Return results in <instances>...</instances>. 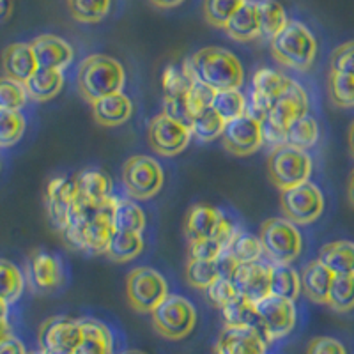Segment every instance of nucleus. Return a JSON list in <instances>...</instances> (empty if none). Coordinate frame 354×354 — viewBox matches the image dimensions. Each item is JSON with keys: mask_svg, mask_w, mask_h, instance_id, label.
<instances>
[{"mask_svg": "<svg viewBox=\"0 0 354 354\" xmlns=\"http://www.w3.org/2000/svg\"><path fill=\"white\" fill-rule=\"evenodd\" d=\"M113 232L115 230L110 218V205L93 209L78 201L77 209L62 236L73 250L87 255H105Z\"/></svg>", "mask_w": 354, "mask_h": 354, "instance_id": "1", "label": "nucleus"}, {"mask_svg": "<svg viewBox=\"0 0 354 354\" xmlns=\"http://www.w3.org/2000/svg\"><path fill=\"white\" fill-rule=\"evenodd\" d=\"M195 80L209 85L214 91L241 88L245 84V69L232 52L220 46H205L186 57L185 61Z\"/></svg>", "mask_w": 354, "mask_h": 354, "instance_id": "2", "label": "nucleus"}, {"mask_svg": "<svg viewBox=\"0 0 354 354\" xmlns=\"http://www.w3.org/2000/svg\"><path fill=\"white\" fill-rule=\"evenodd\" d=\"M126 84V71L115 57L94 53L85 57L77 71V87L87 103L110 94L122 93Z\"/></svg>", "mask_w": 354, "mask_h": 354, "instance_id": "3", "label": "nucleus"}, {"mask_svg": "<svg viewBox=\"0 0 354 354\" xmlns=\"http://www.w3.org/2000/svg\"><path fill=\"white\" fill-rule=\"evenodd\" d=\"M271 55L278 64L305 73L317 59L319 44L314 32L299 20H289L280 34L270 41Z\"/></svg>", "mask_w": 354, "mask_h": 354, "instance_id": "4", "label": "nucleus"}, {"mask_svg": "<svg viewBox=\"0 0 354 354\" xmlns=\"http://www.w3.org/2000/svg\"><path fill=\"white\" fill-rule=\"evenodd\" d=\"M310 101L305 88L292 82L286 93H282L273 101L270 112L262 121V135L264 142H268L273 147L286 144L287 129L292 122H296L301 117L308 115Z\"/></svg>", "mask_w": 354, "mask_h": 354, "instance_id": "5", "label": "nucleus"}, {"mask_svg": "<svg viewBox=\"0 0 354 354\" xmlns=\"http://www.w3.org/2000/svg\"><path fill=\"white\" fill-rule=\"evenodd\" d=\"M259 239L271 264H292L303 252L301 230L286 216L266 220L261 225Z\"/></svg>", "mask_w": 354, "mask_h": 354, "instance_id": "6", "label": "nucleus"}, {"mask_svg": "<svg viewBox=\"0 0 354 354\" xmlns=\"http://www.w3.org/2000/svg\"><path fill=\"white\" fill-rule=\"evenodd\" d=\"M153 326L160 337L167 340H185L197 324V310L194 303L179 294H169L151 312Z\"/></svg>", "mask_w": 354, "mask_h": 354, "instance_id": "7", "label": "nucleus"}, {"mask_svg": "<svg viewBox=\"0 0 354 354\" xmlns=\"http://www.w3.org/2000/svg\"><path fill=\"white\" fill-rule=\"evenodd\" d=\"M312 170H314L312 156L306 151L296 149L287 144L273 147L268 158L270 179L280 192L310 181Z\"/></svg>", "mask_w": 354, "mask_h": 354, "instance_id": "8", "label": "nucleus"}, {"mask_svg": "<svg viewBox=\"0 0 354 354\" xmlns=\"http://www.w3.org/2000/svg\"><path fill=\"white\" fill-rule=\"evenodd\" d=\"M122 185L126 194L135 201H149L163 188L165 174L160 161L147 154H135L122 165Z\"/></svg>", "mask_w": 354, "mask_h": 354, "instance_id": "9", "label": "nucleus"}, {"mask_svg": "<svg viewBox=\"0 0 354 354\" xmlns=\"http://www.w3.org/2000/svg\"><path fill=\"white\" fill-rule=\"evenodd\" d=\"M169 294L165 277L149 266L135 268L126 278V298L138 314H151Z\"/></svg>", "mask_w": 354, "mask_h": 354, "instance_id": "10", "label": "nucleus"}, {"mask_svg": "<svg viewBox=\"0 0 354 354\" xmlns=\"http://www.w3.org/2000/svg\"><path fill=\"white\" fill-rule=\"evenodd\" d=\"M255 312L259 317V330L266 342H277L286 338L298 321V310L294 301L274 294H268L255 303Z\"/></svg>", "mask_w": 354, "mask_h": 354, "instance_id": "11", "label": "nucleus"}, {"mask_svg": "<svg viewBox=\"0 0 354 354\" xmlns=\"http://www.w3.org/2000/svg\"><path fill=\"white\" fill-rule=\"evenodd\" d=\"M324 195L314 183H303L280 194V207L287 220L296 225H310L321 218L324 211Z\"/></svg>", "mask_w": 354, "mask_h": 354, "instance_id": "12", "label": "nucleus"}, {"mask_svg": "<svg viewBox=\"0 0 354 354\" xmlns=\"http://www.w3.org/2000/svg\"><path fill=\"white\" fill-rule=\"evenodd\" d=\"M236 230L238 227L234 225V221L214 205L195 204L186 214L185 234L188 243L213 238L223 239L227 243Z\"/></svg>", "mask_w": 354, "mask_h": 354, "instance_id": "13", "label": "nucleus"}, {"mask_svg": "<svg viewBox=\"0 0 354 354\" xmlns=\"http://www.w3.org/2000/svg\"><path fill=\"white\" fill-rule=\"evenodd\" d=\"M192 138L194 137H192L189 126L176 121L163 112L154 115L147 128V142H149L151 149L165 158L181 154L189 145Z\"/></svg>", "mask_w": 354, "mask_h": 354, "instance_id": "14", "label": "nucleus"}, {"mask_svg": "<svg viewBox=\"0 0 354 354\" xmlns=\"http://www.w3.org/2000/svg\"><path fill=\"white\" fill-rule=\"evenodd\" d=\"M39 347L48 354H75L82 342L80 319L53 315L41 324Z\"/></svg>", "mask_w": 354, "mask_h": 354, "instance_id": "15", "label": "nucleus"}, {"mask_svg": "<svg viewBox=\"0 0 354 354\" xmlns=\"http://www.w3.org/2000/svg\"><path fill=\"white\" fill-rule=\"evenodd\" d=\"M78 192L75 179L59 176L50 179L46 185V194H44V205H46V216L55 230L64 232L69 225L73 213L77 209Z\"/></svg>", "mask_w": 354, "mask_h": 354, "instance_id": "16", "label": "nucleus"}, {"mask_svg": "<svg viewBox=\"0 0 354 354\" xmlns=\"http://www.w3.org/2000/svg\"><path fill=\"white\" fill-rule=\"evenodd\" d=\"M292 78L286 77L280 71L271 68H261L252 78V93H250L248 112L259 121H264L270 112L273 101L292 85Z\"/></svg>", "mask_w": 354, "mask_h": 354, "instance_id": "17", "label": "nucleus"}, {"mask_svg": "<svg viewBox=\"0 0 354 354\" xmlns=\"http://www.w3.org/2000/svg\"><path fill=\"white\" fill-rule=\"evenodd\" d=\"M221 138H223V147L232 156L243 158L255 154L264 144L262 121H259L257 117L246 112L245 115L227 122L225 131H223Z\"/></svg>", "mask_w": 354, "mask_h": 354, "instance_id": "18", "label": "nucleus"}, {"mask_svg": "<svg viewBox=\"0 0 354 354\" xmlns=\"http://www.w3.org/2000/svg\"><path fill=\"white\" fill-rule=\"evenodd\" d=\"M27 280L36 292L52 294L64 283V266L46 250H34L27 264Z\"/></svg>", "mask_w": 354, "mask_h": 354, "instance_id": "19", "label": "nucleus"}, {"mask_svg": "<svg viewBox=\"0 0 354 354\" xmlns=\"http://www.w3.org/2000/svg\"><path fill=\"white\" fill-rule=\"evenodd\" d=\"M270 277L271 262L261 259V261L239 264L232 274V282L243 298L257 303L270 294Z\"/></svg>", "mask_w": 354, "mask_h": 354, "instance_id": "20", "label": "nucleus"}, {"mask_svg": "<svg viewBox=\"0 0 354 354\" xmlns=\"http://www.w3.org/2000/svg\"><path fill=\"white\" fill-rule=\"evenodd\" d=\"M214 351L216 354H266V338L259 328L225 324Z\"/></svg>", "mask_w": 354, "mask_h": 354, "instance_id": "21", "label": "nucleus"}, {"mask_svg": "<svg viewBox=\"0 0 354 354\" xmlns=\"http://www.w3.org/2000/svg\"><path fill=\"white\" fill-rule=\"evenodd\" d=\"M75 185H77L78 201L93 209L106 207L113 198L112 179L109 174L100 169H85L78 172L75 177Z\"/></svg>", "mask_w": 354, "mask_h": 354, "instance_id": "22", "label": "nucleus"}, {"mask_svg": "<svg viewBox=\"0 0 354 354\" xmlns=\"http://www.w3.org/2000/svg\"><path fill=\"white\" fill-rule=\"evenodd\" d=\"M30 44H32L39 68L64 71L71 66L75 52H73L71 44L62 37L55 36V34H41Z\"/></svg>", "mask_w": 354, "mask_h": 354, "instance_id": "23", "label": "nucleus"}, {"mask_svg": "<svg viewBox=\"0 0 354 354\" xmlns=\"http://www.w3.org/2000/svg\"><path fill=\"white\" fill-rule=\"evenodd\" d=\"M39 68L30 43H12L2 52V69L6 77L21 84L32 77Z\"/></svg>", "mask_w": 354, "mask_h": 354, "instance_id": "24", "label": "nucleus"}, {"mask_svg": "<svg viewBox=\"0 0 354 354\" xmlns=\"http://www.w3.org/2000/svg\"><path fill=\"white\" fill-rule=\"evenodd\" d=\"M301 292L312 303L328 305L330 289L333 283L335 273L330 271L321 261H310L301 271Z\"/></svg>", "mask_w": 354, "mask_h": 354, "instance_id": "25", "label": "nucleus"}, {"mask_svg": "<svg viewBox=\"0 0 354 354\" xmlns=\"http://www.w3.org/2000/svg\"><path fill=\"white\" fill-rule=\"evenodd\" d=\"M94 121L105 128H117L128 122L133 115V103L126 94L115 93L110 96L94 101L93 105Z\"/></svg>", "mask_w": 354, "mask_h": 354, "instance_id": "26", "label": "nucleus"}, {"mask_svg": "<svg viewBox=\"0 0 354 354\" xmlns=\"http://www.w3.org/2000/svg\"><path fill=\"white\" fill-rule=\"evenodd\" d=\"M230 39L238 43H248L261 37V15H259V0H246L236 11L223 28Z\"/></svg>", "mask_w": 354, "mask_h": 354, "instance_id": "27", "label": "nucleus"}, {"mask_svg": "<svg viewBox=\"0 0 354 354\" xmlns=\"http://www.w3.org/2000/svg\"><path fill=\"white\" fill-rule=\"evenodd\" d=\"M82 342L75 354H113V335L105 322L97 319H80Z\"/></svg>", "mask_w": 354, "mask_h": 354, "instance_id": "28", "label": "nucleus"}, {"mask_svg": "<svg viewBox=\"0 0 354 354\" xmlns=\"http://www.w3.org/2000/svg\"><path fill=\"white\" fill-rule=\"evenodd\" d=\"M110 218L117 232H144L145 213L131 198H119L113 195L110 201Z\"/></svg>", "mask_w": 354, "mask_h": 354, "instance_id": "29", "label": "nucleus"}, {"mask_svg": "<svg viewBox=\"0 0 354 354\" xmlns=\"http://www.w3.org/2000/svg\"><path fill=\"white\" fill-rule=\"evenodd\" d=\"M64 87V71L59 69L37 68L32 77L25 82V88L28 93V100L44 103L61 94Z\"/></svg>", "mask_w": 354, "mask_h": 354, "instance_id": "30", "label": "nucleus"}, {"mask_svg": "<svg viewBox=\"0 0 354 354\" xmlns=\"http://www.w3.org/2000/svg\"><path fill=\"white\" fill-rule=\"evenodd\" d=\"M319 261L335 274H354V241L337 239L322 245Z\"/></svg>", "mask_w": 354, "mask_h": 354, "instance_id": "31", "label": "nucleus"}, {"mask_svg": "<svg viewBox=\"0 0 354 354\" xmlns=\"http://www.w3.org/2000/svg\"><path fill=\"white\" fill-rule=\"evenodd\" d=\"M270 294L290 301L301 296V277L290 264H271Z\"/></svg>", "mask_w": 354, "mask_h": 354, "instance_id": "32", "label": "nucleus"}, {"mask_svg": "<svg viewBox=\"0 0 354 354\" xmlns=\"http://www.w3.org/2000/svg\"><path fill=\"white\" fill-rule=\"evenodd\" d=\"M225 252L238 262V264H246V262H255L261 261L264 255L262 250L261 239L259 236L245 232V230L238 229L229 238L225 245Z\"/></svg>", "mask_w": 354, "mask_h": 354, "instance_id": "33", "label": "nucleus"}, {"mask_svg": "<svg viewBox=\"0 0 354 354\" xmlns=\"http://www.w3.org/2000/svg\"><path fill=\"white\" fill-rule=\"evenodd\" d=\"M144 250V238L140 232H113L109 243L105 255L113 262L124 264L131 262L142 254Z\"/></svg>", "mask_w": 354, "mask_h": 354, "instance_id": "34", "label": "nucleus"}, {"mask_svg": "<svg viewBox=\"0 0 354 354\" xmlns=\"http://www.w3.org/2000/svg\"><path fill=\"white\" fill-rule=\"evenodd\" d=\"M227 121L213 106L205 109L204 112L197 113V115L192 119V124H189V129H192V137L195 138L201 144H209V142L216 140L223 135L225 131Z\"/></svg>", "mask_w": 354, "mask_h": 354, "instance_id": "35", "label": "nucleus"}, {"mask_svg": "<svg viewBox=\"0 0 354 354\" xmlns=\"http://www.w3.org/2000/svg\"><path fill=\"white\" fill-rule=\"evenodd\" d=\"M259 15H261V37L273 39L289 24L287 11L278 0H259Z\"/></svg>", "mask_w": 354, "mask_h": 354, "instance_id": "36", "label": "nucleus"}, {"mask_svg": "<svg viewBox=\"0 0 354 354\" xmlns=\"http://www.w3.org/2000/svg\"><path fill=\"white\" fill-rule=\"evenodd\" d=\"M25 283L27 278L20 268L8 259H0V298L9 305L17 303L24 294Z\"/></svg>", "mask_w": 354, "mask_h": 354, "instance_id": "37", "label": "nucleus"}, {"mask_svg": "<svg viewBox=\"0 0 354 354\" xmlns=\"http://www.w3.org/2000/svg\"><path fill=\"white\" fill-rule=\"evenodd\" d=\"M211 106L229 122L248 112V97L241 93V88H223L214 93Z\"/></svg>", "mask_w": 354, "mask_h": 354, "instance_id": "38", "label": "nucleus"}, {"mask_svg": "<svg viewBox=\"0 0 354 354\" xmlns=\"http://www.w3.org/2000/svg\"><path fill=\"white\" fill-rule=\"evenodd\" d=\"M319 135H321V129H319L317 121L314 117L305 115L292 122L290 128L287 129L286 144L290 147H296V149L308 151L319 142Z\"/></svg>", "mask_w": 354, "mask_h": 354, "instance_id": "39", "label": "nucleus"}, {"mask_svg": "<svg viewBox=\"0 0 354 354\" xmlns=\"http://www.w3.org/2000/svg\"><path fill=\"white\" fill-rule=\"evenodd\" d=\"M328 96L337 109H354V77L342 71L330 69L328 75Z\"/></svg>", "mask_w": 354, "mask_h": 354, "instance_id": "40", "label": "nucleus"}, {"mask_svg": "<svg viewBox=\"0 0 354 354\" xmlns=\"http://www.w3.org/2000/svg\"><path fill=\"white\" fill-rule=\"evenodd\" d=\"M328 306L337 314H349L354 310V274H335L330 289Z\"/></svg>", "mask_w": 354, "mask_h": 354, "instance_id": "41", "label": "nucleus"}, {"mask_svg": "<svg viewBox=\"0 0 354 354\" xmlns=\"http://www.w3.org/2000/svg\"><path fill=\"white\" fill-rule=\"evenodd\" d=\"M68 9L80 24H100L109 17L112 0H68Z\"/></svg>", "mask_w": 354, "mask_h": 354, "instance_id": "42", "label": "nucleus"}, {"mask_svg": "<svg viewBox=\"0 0 354 354\" xmlns=\"http://www.w3.org/2000/svg\"><path fill=\"white\" fill-rule=\"evenodd\" d=\"M195 82L192 73L181 66H167L161 75L163 97H186L189 87Z\"/></svg>", "mask_w": 354, "mask_h": 354, "instance_id": "43", "label": "nucleus"}, {"mask_svg": "<svg viewBox=\"0 0 354 354\" xmlns=\"http://www.w3.org/2000/svg\"><path fill=\"white\" fill-rule=\"evenodd\" d=\"M185 274L186 282L198 290H207L211 283L220 278L216 261H202V259H188Z\"/></svg>", "mask_w": 354, "mask_h": 354, "instance_id": "44", "label": "nucleus"}, {"mask_svg": "<svg viewBox=\"0 0 354 354\" xmlns=\"http://www.w3.org/2000/svg\"><path fill=\"white\" fill-rule=\"evenodd\" d=\"M246 0H204L202 2V15L204 20L216 28H225L230 18L236 15Z\"/></svg>", "mask_w": 354, "mask_h": 354, "instance_id": "45", "label": "nucleus"}, {"mask_svg": "<svg viewBox=\"0 0 354 354\" xmlns=\"http://www.w3.org/2000/svg\"><path fill=\"white\" fill-rule=\"evenodd\" d=\"M221 315L225 324L232 326H254L259 328V317L255 312V303L248 301L243 296H238L232 303L221 308Z\"/></svg>", "mask_w": 354, "mask_h": 354, "instance_id": "46", "label": "nucleus"}, {"mask_svg": "<svg viewBox=\"0 0 354 354\" xmlns=\"http://www.w3.org/2000/svg\"><path fill=\"white\" fill-rule=\"evenodd\" d=\"M27 121L17 110H0V147H12L21 140Z\"/></svg>", "mask_w": 354, "mask_h": 354, "instance_id": "47", "label": "nucleus"}, {"mask_svg": "<svg viewBox=\"0 0 354 354\" xmlns=\"http://www.w3.org/2000/svg\"><path fill=\"white\" fill-rule=\"evenodd\" d=\"M28 101L25 84L9 77H0V110H17L21 112Z\"/></svg>", "mask_w": 354, "mask_h": 354, "instance_id": "48", "label": "nucleus"}, {"mask_svg": "<svg viewBox=\"0 0 354 354\" xmlns=\"http://www.w3.org/2000/svg\"><path fill=\"white\" fill-rule=\"evenodd\" d=\"M214 93H216L214 88H211L209 85L202 84V82L198 80H195L194 84H192L188 94H186V105H188L192 117L204 112L205 109H209V106L213 105Z\"/></svg>", "mask_w": 354, "mask_h": 354, "instance_id": "49", "label": "nucleus"}, {"mask_svg": "<svg viewBox=\"0 0 354 354\" xmlns=\"http://www.w3.org/2000/svg\"><path fill=\"white\" fill-rule=\"evenodd\" d=\"M205 292H207L209 301L220 310L223 308V306L229 305V303H232L238 296H241V294L238 292V289H236V286H234L232 278L225 277L218 278L216 282L211 283L209 289L205 290Z\"/></svg>", "mask_w": 354, "mask_h": 354, "instance_id": "50", "label": "nucleus"}, {"mask_svg": "<svg viewBox=\"0 0 354 354\" xmlns=\"http://www.w3.org/2000/svg\"><path fill=\"white\" fill-rule=\"evenodd\" d=\"M227 243L223 239H198V241H189V259H202V261H216L223 252H225Z\"/></svg>", "mask_w": 354, "mask_h": 354, "instance_id": "51", "label": "nucleus"}, {"mask_svg": "<svg viewBox=\"0 0 354 354\" xmlns=\"http://www.w3.org/2000/svg\"><path fill=\"white\" fill-rule=\"evenodd\" d=\"M330 69L335 71H342L354 77V41L338 44L337 48L331 53Z\"/></svg>", "mask_w": 354, "mask_h": 354, "instance_id": "52", "label": "nucleus"}, {"mask_svg": "<svg viewBox=\"0 0 354 354\" xmlns=\"http://www.w3.org/2000/svg\"><path fill=\"white\" fill-rule=\"evenodd\" d=\"M305 354H347V349L333 337H315L308 342Z\"/></svg>", "mask_w": 354, "mask_h": 354, "instance_id": "53", "label": "nucleus"}, {"mask_svg": "<svg viewBox=\"0 0 354 354\" xmlns=\"http://www.w3.org/2000/svg\"><path fill=\"white\" fill-rule=\"evenodd\" d=\"M163 113L186 126L192 124L194 119L186 105V97H163Z\"/></svg>", "mask_w": 354, "mask_h": 354, "instance_id": "54", "label": "nucleus"}, {"mask_svg": "<svg viewBox=\"0 0 354 354\" xmlns=\"http://www.w3.org/2000/svg\"><path fill=\"white\" fill-rule=\"evenodd\" d=\"M0 354H27L24 342L15 335H9L0 342Z\"/></svg>", "mask_w": 354, "mask_h": 354, "instance_id": "55", "label": "nucleus"}, {"mask_svg": "<svg viewBox=\"0 0 354 354\" xmlns=\"http://www.w3.org/2000/svg\"><path fill=\"white\" fill-rule=\"evenodd\" d=\"M216 266H218V271H220V277H225V278H232L234 271L238 270V262L234 261L232 257H230L227 252H223V254L220 255V257L216 259Z\"/></svg>", "mask_w": 354, "mask_h": 354, "instance_id": "56", "label": "nucleus"}, {"mask_svg": "<svg viewBox=\"0 0 354 354\" xmlns=\"http://www.w3.org/2000/svg\"><path fill=\"white\" fill-rule=\"evenodd\" d=\"M186 0H149V4L156 9H174L177 6L185 4Z\"/></svg>", "mask_w": 354, "mask_h": 354, "instance_id": "57", "label": "nucleus"}, {"mask_svg": "<svg viewBox=\"0 0 354 354\" xmlns=\"http://www.w3.org/2000/svg\"><path fill=\"white\" fill-rule=\"evenodd\" d=\"M12 15V0H0V24H4Z\"/></svg>", "mask_w": 354, "mask_h": 354, "instance_id": "58", "label": "nucleus"}, {"mask_svg": "<svg viewBox=\"0 0 354 354\" xmlns=\"http://www.w3.org/2000/svg\"><path fill=\"white\" fill-rule=\"evenodd\" d=\"M347 201H349L351 207H354V169L349 176V181H347Z\"/></svg>", "mask_w": 354, "mask_h": 354, "instance_id": "59", "label": "nucleus"}, {"mask_svg": "<svg viewBox=\"0 0 354 354\" xmlns=\"http://www.w3.org/2000/svg\"><path fill=\"white\" fill-rule=\"evenodd\" d=\"M11 335V326H9L8 319H0V342Z\"/></svg>", "mask_w": 354, "mask_h": 354, "instance_id": "60", "label": "nucleus"}, {"mask_svg": "<svg viewBox=\"0 0 354 354\" xmlns=\"http://www.w3.org/2000/svg\"><path fill=\"white\" fill-rule=\"evenodd\" d=\"M347 142H349V151L354 158V121L351 122L349 133H347Z\"/></svg>", "mask_w": 354, "mask_h": 354, "instance_id": "61", "label": "nucleus"}, {"mask_svg": "<svg viewBox=\"0 0 354 354\" xmlns=\"http://www.w3.org/2000/svg\"><path fill=\"white\" fill-rule=\"evenodd\" d=\"M9 314V303L0 298V319H8Z\"/></svg>", "mask_w": 354, "mask_h": 354, "instance_id": "62", "label": "nucleus"}, {"mask_svg": "<svg viewBox=\"0 0 354 354\" xmlns=\"http://www.w3.org/2000/svg\"><path fill=\"white\" fill-rule=\"evenodd\" d=\"M121 354H147V353H144V351H138V349H128Z\"/></svg>", "mask_w": 354, "mask_h": 354, "instance_id": "63", "label": "nucleus"}, {"mask_svg": "<svg viewBox=\"0 0 354 354\" xmlns=\"http://www.w3.org/2000/svg\"><path fill=\"white\" fill-rule=\"evenodd\" d=\"M32 354H48V353H46V351H43V349H39V351H36V353H32Z\"/></svg>", "mask_w": 354, "mask_h": 354, "instance_id": "64", "label": "nucleus"}]
</instances>
